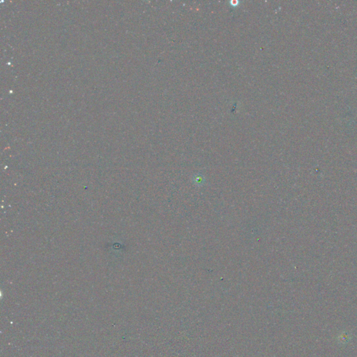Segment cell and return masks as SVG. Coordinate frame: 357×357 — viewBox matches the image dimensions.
Listing matches in <instances>:
<instances>
[{"label": "cell", "mask_w": 357, "mask_h": 357, "mask_svg": "<svg viewBox=\"0 0 357 357\" xmlns=\"http://www.w3.org/2000/svg\"><path fill=\"white\" fill-rule=\"evenodd\" d=\"M349 340V335L348 334H342L341 335H340V342H344V343H346V342H348Z\"/></svg>", "instance_id": "obj_1"}]
</instances>
